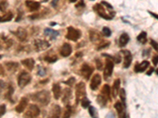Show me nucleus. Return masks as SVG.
Returning a JSON list of instances; mask_svg holds the SVG:
<instances>
[{
    "label": "nucleus",
    "mask_w": 158,
    "mask_h": 118,
    "mask_svg": "<svg viewBox=\"0 0 158 118\" xmlns=\"http://www.w3.org/2000/svg\"><path fill=\"white\" fill-rule=\"evenodd\" d=\"M113 69H114V64L112 61L109 58H107L105 61V67L103 70V77L105 80H108L112 75Z\"/></svg>",
    "instance_id": "obj_5"
},
{
    "label": "nucleus",
    "mask_w": 158,
    "mask_h": 118,
    "mask_svg": "<svg viewBox=\"0 0 158 118\" xmlns=\"http://www.w3.org/2000/svg\"><path fill=\"white\" fill-rule=\"evenodd\" d=\"M81 106L83 107V108H88L89 106V105H90V102L86 97H85L83 98L81 100Z\"/></svg>",
    "instance_id": "obj_36"
},
{
    "label": "nucleus",
    "mask_w": 158,
    "mask_h": 118,
    "mask_svg": "<svg viewBox=\"0 0 158 118\" xmlns=\"http://www.w3.org/2000/svg\"><path fill=\"white\" fill-rule=\"evenodd\" d=\"M92 72H93V68L90 66L89 64L84 63L81 65V75L85 79H86V80H89V78H90Z\"/></svg>",
    "instance_id": "obj_8"
},
{
    "label": "nucleus",
    "mask_w": 158,
    "mask_h": 118,
    "mask_svg": "<svg viewBox=\"0 0 158 118\" xmlns=\"http://www.w3.org/2000/svg\"><path fill=\"white\" fill-rule=\"evenodd\" d=\"M119 96H120L121 101H122L121 103L123 104L124 106H126V91H125V90L123 88L119 91Z\"/></svg>",
    "instance_id": "obj_31"
},
{
    "label": "nucleus",
    "mask_w": 158,
    "mask_h": 118,
    "mask_svg": "<svg viewBox=\"0 0 158 118\" xmlns=\"http://www.w3.org/2000/svg\"><path fill=\"white\" fill-rule=\"evenodd\" d=\"M64 83L66 84H67V85H69V86H72V85L75 83V78L70 77L68 80H66V82H64Z\"/></svg>",
    "instance_id": "obj_41"
},
{
    "label": "nucleus",
    "mask_w": 158,
    "mask_h": 118,
    "mask_svg": "<svg viewBox=\"0 0 158 118\" xmlns=\"http://www.w3.org/2000/svg\"><path fill=\"white\" fill-rule=\"evenodd\" d=\"M69 1L70 2V3H75V2H76L77 0H69Z\"/></svg>",
    "instance_id": "obj_53"
},
{
    "label": "nucleus",
    "mask_w": 158,
    "mask_h": 118,
    "mask_svg": "<svg viewBox=\"0 0 158 118\" xmlns=\"http://www.w3.org/2000/svg\"><path fill=\"white\" fill-rule=\"evenodd\" d=\"M96 64H97V69L99 70H101L102 68H103V63L101 62V61L100 59H96Z\"/></svg>",
    "instance_id": "obj_43"
},
{
    "label": "nucleus",
    "mask_w": 158,
    "mask_h": 118,
    "mask_svg": "<svg viewBox=\"0 0 158 118\" xmlns=\"http://www.w3.org/2000/svg\"><path fill=\"white\" fill-rule=\"evenodd\" d=\"M137 40L141 43H146L147 42V33L146 32H141L137 37Z\"/></svg>",
    "instance_id": "obj_29"
},
{
    "label": "nucleus",
    "mask_w": 158,
    "mask_h": 118,
    "mask_svg": "<svg viewBox=\"0 0 158 118\" xmlns=\"http://www.w3.org/2000/svg\"><path fill=\"white\" fill-rule=\"evenodd\" d=\"M150 43H151V46L154 48V50H155L156 51H157V43L156 42L155 40H151V41H150Z\"/></svg>",
    "instance_id": "obj_44"
},
{
    "label": "nucleus",
    "mask_w": 158,
    "mask_h": 118,
    "mask_svg": "<svg viewBox=\"0 0 158 118\" xmlns=\"http://www.w3.org/2000/svg\"><path fill=\"white\" fill-rule=\"evenodd\" d=\"M43 34H44V35H46L47 37H48L50 40H55L57 38V36H59V32L56 31V30L48 28V29H44Z\"/></svg>",
    "instance_id": "obj_17"
},
{
    "label": "nucleus",
    "mask_w": 158,
    "mask_h": 118,
    "mask_svg": "<svg viewBox=\"0 0 158 118\" xmlns=\"http://www.w3.org/2000/svg\"><path fill=\"white\" fill-rule=\"evenodd\" d=\"M124 55V68H129L130 64L132 62V55L129 50H125L121 52Z\"/></svg>",
    "instance_id": "obj_12"
},
{
    "label": "nucleus",
    "mask_w": 158,
    "mask_h": 118,
    "mask_svg": "<svg viewBox=\"0 0 158 118\" xmlns=\"http://www.w3.org/2000/svg\"><path fill=\"white\" fill-rule=\"evenodd\" d=\"M89 113L92 118H98V111L94 106H89Z\"/></svg>",
    "instance_id": "obj_30"
},
{
    "label": "nucleus",
    "mask_w": 158,
    "mask_h": 118,
    "mask_svg": "<svg viewBox=\"0 0 158 118\" xmlns=\"http://www.w3.org/2000/svg\"><path fill=\"white\" fill-rule=\"evenodd\" d=\"M61 107L59 106H55L52 108V113H51V117L52 118H60L61 116Z\"/></svg>",
    "instance_id": "obj_23"
},
{
    "label": "nucleus",
    "mask_w": 158,
    "mask_h": 118,
    "mask_svg": "<svg viewBox=\"0 0 158 118\" xmlns=\"http://www.w3.org/2000/svg\"><path fill=\"white\" fill-rule=\"evenodd\" d=\"M31 80L32 76L29 72L22 71L17 77V84L21 88H23L30 83Z\"/></svg>",
    "instance_id": "obj_3"
},
{
    "label": "nucleus",
    "mask_w": 158,
    "mask_h": 118,
    "mask_svg": "<svg viewBox=\"0 0 158 118\" xmlns=\"http://www.w3.org/2000/svg\"><path fill=\"white\" fill-rule=\"evenodd\" d=\"M21 64L29 69V71H32L35 66V61L32 58H26L21 61Z\"/></svg>",
    "instance_id": "obj_18"
},
{
    "label": "nucleus",
    "mask_w": 158,
    "mask_h": 118,
    "mask_svg": "<svg viewBox=\"0 0 158 118\" xmlns=\"http://www.w3.org/2000/svg\"><path fill=\"white\" fill-rule=\"evenodd\" d=\"M40 110L37 105H30L25 116L27 118H37L40 115Z\"/></svg>",
    "instance_id": "obj_6"
},
{
    "label": "nucleus",
    "mask_w": 158,
    "mask_h": 118,
    "mask_svg": "<svg viewBox=\"0 0 158 118\" xmlns=\"http://www.w3.org/2000/svg\"><path fill=\"white\" fill-rule=\"evenodd\" d=\"M152 63H153V65H154L155 66L157 65V55H155V56L152 58Z\"/></svg>",
    "instance_id": "obj_46"
},
{
    "label": "nucleus",
    "mask_w": 158,
    "mask_h": 118,
    "mask_svg": "<svg viewBox=\"0 0 158 118\" xmlns=\"http://www.w3.org/2000/svg\"><path fill=\"white\" fill-rule=\"evenodd\" d=\"M61 87L59 84H54L52 85V92L54 95L55 99H59L61 97V94H62V91H61Z\"/></svg>",
    "instance_id": "obj_20"
},
{
    "label": "nucleus",
    "mask_w": 158,
    "mask_h": 118,
    "mask_svg": "<svg viewBox=\"0 0 158 118\" xmlns=\"http://www.w3.org/2000/svg\"><path fill=\"white\" fill-rule=\"evenodd\" d=\"M2 57H3V55H0V58H2Z\"/></svg>",
    "instance_id": "obj_56"
},
{
    "label": "nucleus",
    "mask_w": 158,
    "mask_h": 118,
    "mask_svg": "<svg viewBox=\"0 0 158 118\" xmlns=\"http://www.w3.org/2000/svg\"><path fill=\"white\" fill-rule=\"evenodd\" d=\"M150 66V62L148 61H143L142 62L139 64H136L135 66V72H142L146 71L148 67Z\"/></svg>",
    "instance_id": "obj_16"
},
{
    "label": "nucleus",
    "mask_w": 158,
    "mask_h": 118,
    "mask_svg": "<svg viewBox=\"0 0 158 118\" xmlns=\"http://www.w3.org/2000/svg\"><path fill=\"white\" fill-rule=\"evenodd\" d=\"M1 47H2V45H1V42H0V49H1Z\"/></svg>",
    "instance_id": "obj_55"
},
{
    "label": "nucleus",
    "mask_w": 158,
    "mask_h": 118,
    "mask_svg": "<svg viewBox=\"0 0 158 118\" xmlns=\"http://www.w3.org/2000/svg\"><path fill=\"white\" fill-rule=\"evenodd\" d=\"M32 99L42 106H47L51 101V95L49 91L43 90L33 94L32 95Z\"/></svg>",
    "instance_id": "obj_1"
},
{
    "label": "nucleus",
    "mask_w": 158,
    "mask_h": 118,
    "mask_svg": "<svg viewBox=\"0 0 158 118\" xmlns=\"http://www.w3.org/2000/svg\"><path fill=\"white\" fill-rule=\"evenodd\" d=\"M26 6L29 9V11H37L40 8V3L32 0H26Z\"/></svg>",
    "instance_id": "obj_15"
},
{
    "label": "nucleus",
    "mask_w": 158,
    "mask_h": 118,
    "mask_svg": "<svg viewBox=\"0 0 158 118\" xmlns=\"http://www.w3.org/2000/svg\"><path fill=\"white\" fill-rule=\"evenodd\" d=\"M14 15L11 12H7L6 14L3 16H0V22H7L12 20Z\"/></svg>",
    "instance_id": "obj_27"
},
{
    "label": "nucleus",
    "mask_w": 158,
    "mask_h": 118,
    "mask_svg": "<svg viewBox=\"0 0 158 118\" xmlns=\"http://www.w3.org/2000/svg\"><path fill=\"white\" fill-rule=\"evenodd\" d=\"M101 5H103V6H105L106 7H108V8L111 9V10L113 9V6H112L111 4H109L108 3L105 2V1H101Z\"/></svg>",
    "instance_id": "obj_45"
},
{
    "label": "nucleus",
    "mask_w": 158,
    "mask_h": 118,
    "mask_svg": "<svg viewBox=\"0 0 158 118\" xmlns=\"http://www.w3.org/2000/svg\"><path fill=\"white\" fill-rule=\"evenodd\" d=\"M101 84V77L100 74H95L92 78V80L90 82V88L92 91H95L98 88V87L100 86Z\"/></svg>",
    "instance_id": "obj_11"
},
{
    "label": "nucleus",
    "mask_w": 158,
    "mask_h": 118,
    "mask_svg": "<svg viewBox=\"0 0 158 118\" xmlns=\"http://www.w3.org/2000/svg\"><path fill=\"white\" fill-rule=\"evenodd\" d=\"M46 74V69L43 68V67L39 66V69H38V75H40V76H43Z\"/></svg>",
    "instance_id": "obj_40"
},
{
    "label": "nucleus",
    "mask_w": 158,
    "mask_h": 118,
    "mask_svg": "<svg viewBox=\"0 0 158 118\" xmlns=\"http://www.w3.org/2000/svg\"><path fill=\"white\" fill-rule=\"evenodd\" d=\"M3 73H4V69H3V67L0 65V75H3Z\"/></svg>",
    "instance_id": "obj_51"
},
{
    "label": "nucleus",
    "mask_w": 158,
    "mask_h": 118,
    "mask_svg": "<svg viewBox=\"0 0 158 118\" xmlns=\"http://www.w3.org/2000/svg\"><path fill=\"white\" fill-rule=\"evenodd\" d=\"M5 65H6L7 69H8V71L14 72L18 69L19 64L17 63V62H12V61H10V62H6Z\"/></svg>",
    "instance_id": "obj_26"
},
{
    "label": "nucleus",
    "mask_w": 158,
    "mask_h": 118,
    "mask_svg": "<svg viewBox=\"0 0 158 118\" xmlns=\"http://www.w3.org/2000/svg\"><path fill=\"white\" fill-rule=\"evenodd\" d=\"M101 94L103 95H104L105 97H106L108 99H109V100H112V98H111V88H110L109 85H108V84H104L102 87V89H101Z\"/></svg>",
    "instance_id": "obj_25"
},
{
    "label": "nucleus",
    "mask_w": 158,
    "mask_h": 118,
    "mask_svg": "<svg viewBox=\"0 0 158 118\" xmlns=\"http://www.w3.org/2000/svg\"><path fill=\"white\" fill-rule=\"evenodd\" d=\"M110 45V42L108 41H101V43L98 45V47L97 48V50H101L105 48L107 46H108Z\"/></svg>",
    "instance_id": "obj_39"
},
{
    "label": "nucleus",
    "mask_w": 158,
    "mask_h": 118,
    "mask_svg": "<svg viewBox=\"0 0 158 118\" xmlns=\"http://www.w3.org/2000/svg\"><path fill=\"white\" fill-rule=\"evenodd\" d=\"M8 6L9 4L6 1H2V2H0V11H6V10L7 9Z\"/></svg>",
    "instance_id": "obj_38"
},
{
    "label": "nucleus",
    "mask_w": 158,
    "mask_h": 118,
    "mask_svg": "<svg viewBox=\"0 0 158 118\" xmlns=\"http://www.w3.org/2000/svg\"><path fill=\"white\" fill-rule=\"evenodd\" d=\"M153 71H154V69H153V68H151L150 71H149V72H147V75H151Z\"/></svg>",
    "instance_id": "obj_52"
},
{
    "label": "nucleus",
    "mask_w": 158,
    "mask_h": 118,
    "mask_svg": "<svg viewBox=\"0 0 158 118\" xmlns=\"http://www.w3.org/2000/svg\"><path fill=\"white\" fill-rule=\"evenodd\" d=\"M75 95H76V104L78 102L85 97H86V84L83 82H80L75 87Z\"/></svg>",
    "instance_id": "obj_2"
},
{
    "label": "nucleus",
    "mask_w": 158,
    "mask_h": 118,
    "mask_svg": "<svg viewBox=\"0 0 158 118\" xmlns=\"http://www.w3.org/2000/svg\"><path fill=\"white\" fill-rule=\"evenodd\" d=\"M101 34L100 32L96 30H90L89 31V39L91 41H98L101 40Z\"/></svg>",
    "instance_id": "obj_24"
},
{
    "label": "nucleus",
    "mask_w": 158,
    "mask_h": 118,
    "mask_svg": "<svg viewBox=\"0 0 158 118\" xmlns=\"http://www.w3.org/2000/svg\"><path fill=\"white\" fill-rule=\"evenodd\" d=\"M72 53V46L71 45L68 43H65L63 44L60 49V55L64 57H69L70 55H71Z\"/></svg>",
    "instance_id": "obj_13"
},
{
    "label": "nucleus",
    "mask_w": 158,
    "mask_h": 118,
    "mask_svg": "<svg viewBox=\"0 0 158 118\" xmlns=\"http://www.w3.org/2000/svg\"><path fill=\"white\" fill-rule=\"evenodd\" d=\"M58 2H59V0H52V6L55 7V6H56V5H57Z\"/></svg>",
    "instance_id": "obj_49"
},
{
    "label": "nucleus",
    "mask_w": 158,
    "mask_h": 118,
    "mask_svg": "<svg viewBox=\"0 0 158 118\" xmlns=\"http://www.w3.org/2000/svg\"><path fill=\"white\" fill-rule=\"evenodd\" d=\"M93 9H94V10L98 14L100 17H101L102 18H104V19H106V20H112L113 17L111 16V14H107L106 12H105V10H104V7L103 6V5H101V4H95L94 6H93Z\"/></svg>",
    "instance_id": "obj_7"
},
{
    "label": "nucleus",
    "mask_w": 158,
    "mask_h": 118,
    "mask_svg": "<svg viewBox=\"0 0 158 118\" xmlns=\"http://www.w3.org/2000/svg\"><path fill=\"white\" fill-rule=\"evenodd\" d=\"M44 60L46 61L47 62H49V63H53V62H55L58 60V58L55 55H47L46 57L44 58Z\"/></svg>",
    "instance_id": "obj_34"
},
{
    "label": "nucleus",
    "mask_w": 158,
    "mask_h": 118,
    "mask_svg": "<svg viewBox=\"0 0 158 118\" xmlns=\"http://www.w3.org/2000/svg\"><path fill=\"white\" fill-rule=\"evenodd\" d=\"M72 92L70 88H65L64 89V92H63V102L64 103H68L70 100L71 99Z\"/></svg>",
    "instance_id": "obj_22"
},
{
    "label": "nucleus",
    "mask_w": 158,
    "mask_h": 118,
    "mask_svg": "<svg viewBox=\"0 0 158 118\" xmlns=\"http://www.w3.org/2000/svg\"><path fill=\"white\" fill-rule=\"evenodd\" d=\"M130 36L126 33H123L119 39V47H124L129 43Z\"/></svg>",
    "instance_id": "obj_19"
},
{
    "label": "nucleus",
    "mask_w": 158,
    "mask_h": 118,
    "mask_svg": "<svg viewBox=\"0 0 158 118\" xmlns=\"http://www.w3.org/2000/svg\"><path fill=\"white\" fill-rule=\"evenodd\" d=\"M6 113V106L3 104L0 106V118L2 117V116Z\"/></svg>",
    "instance_id": "obj_42"
},
{
    "label": "nucleus",
    "mask_w": 158,
    "mask_h": 118,
    "mask_svg": "<svg viewBox=\"0 0 158 118\" xmlns=\"http://www.w3.org/2000/svg\"><path fill=\"white\" fill-rule=\"evenodd\" d=\"M119 87H120V80H119V79H117V80H115V82H114L112 89V95H113L114 98H116V96H117V95L119 94Z\"/></svg>",
    "instance_id": "obj_21"
},
{
    "label": "nucleus",
    "mask_w": 158,
    "mask_h": 118,
    "mask_svg": "<svg viewBox=\"0 0 158 118\" xmlns=\"http://www.w3.org/2000/svg\"><path fill=\"white\" fill-rule=\"evenodd\" d=\"M15 35L21 42H24L26 40V39L28 37V32L26 29H24L22 27H19L17 29V31L15 32Z\"/></svg>",
    "instance_id": "obj_10"
},
{
    "label": "nucleus",
    "mask_w": 158,
    "mask_h": 118,
    "mask_svg": "<svg viewBox=\"0 0 158 118\" xmlns=\"http://www.w3.org/2000/svg\"><path fill=\"white\" fill-rule=\"evenodd\" d=\"M114 107H115V109L116 110V111H117L119 114L124 111V106H123V104L121 103L119 101H117L115 102Z\"/></svg>",
    "instance_id": "obj_35"
},
{
    "label": "nucleus",
    "mask_w": 158,
    "mask_h": 118,
    "mask_svg": "<svg viewBox=\"0 0 158 118\" xmlns=\"http://www.w3.org/2000/svg\"><path fill=\"white\" fill-rule=\"evenodd\" d=\"M107 100H108V98H107L104 95H102V94L100 95H98L97 98V102L98 104L102 107L106 106Z\"/></svg>",
    "instance_id": "obj_28"
},
{
    "label": "nucleus",
    "mask_w": 158,
    "mask_h": 118,
    "mask_svg": "<svg viewBox=\"0 0 158 118\" xmlns=\"http://www.w3.org/2000/svg\"><path fill=\"white\" fill-rule=\"evenodd\" d=\"M72 113V107L69 105H67L66 107V110L63 114V118H70Z\"/></svg>",
    "instance_id": "obj_33"
},
{
    "label": "nucleus",
    "mask_w": 158,
    "mask_h": 118,
    "mask_svg": "<svg viewBox=\"0 0 158 118\" xmlns=\"http://www.w3.org/2000/svg\"><path fill=\"white\" fill-rule=\"evenodd\" d=\"M148 12H149V14H150L152 15V17H154L156 19H157L158 17H157V14H154V13H152V12H151V11H148Z\"/></svg>",
    "instance_id": "obj_50"
},
{
    "label": "nucleus",
    "mask_w": 158,
    "mask_h": 118,
    "mask_svg": "<svg viewBox=\"0 0 158 118\" xmlns=\"http://www.w3.org/2000/svg\"><path fill=\"white\" fill-rule=\"evenodd\" d=\"M34 46L37 51H43L48 48L50 46V43L46 40L37 39V40H35Z\"/></svg>",
    "instance_id": "obj_9"
},
{
    "label": "nucleus",
    "mask_w": 158,
    "mask_h": 118,
    "mask_svg": "<svg viewBox=\"0 0 158 118\" xmlns=\"http://www.w3.org/2000/svg\"><path fill=\"white\" fill-rule=\"evenodd\" d=\"M28 103H29V99L26 97H24L20 100L19 102V103L17 105V106L15 107V110H16V112L19 113H22L24 110H26V108L28 106Z\"/></svg>",
    "instance_id": "obj_14"
},
{
    "label": "nucleus",
    "mask_w": 158,
    "mask_h": 118,
    "mask_svg": "<svg viewBox=\"0 0 158 118\" xmlns=\"http://www.w3.org/2000/svg\"><path fill=\"white\" fill-rule=\"evenodd\" d=\"M102 32H103V34L104 36H106V37H109L112 35V31H111V29L109 28H108V27H103V30H102Z\"/></svg>",
    "instance_id": "obj_37"
},
{
    "label": "nucleus",
    "mask_w": 158,
    "mask_h": 118,
    "mask_svg": "<svg viewBox=\"0 0 158 118\" xmlns=\"http://www.w3.org/2000/svg\"><path fill=\"white\" fill-rule=\"evenodd\" d=\"M56 24L55 23H51V25H55Z\"/></svg>",
    "instance_id": "obj_54"
},
{
    "label": "nucleus",
    "mask_w": 158,
    "mask_h": 118,
    "mask_svg": "<svg viewBox=\"0 0 158 118\" xmlns=\"http://www.w3.org/2000/svg\"><path fill=\"white\" fill-rule=\"evenodd\" d=\"M119 118H126V113H124V111L121 113H119Z\"/></svg>",
    "instance_id": "obj_48"
},
{
    "label": "nucleus",
    "mask_w": 158,
    "mask_h": 118,
    "mask_svg": "<svg viewBox=\"0 0 158 118\" xmlns=\"http://www.w3.org/2000/svg\"><path fill=\"white\" fill-rule=\"evenodd\" d=\"M7 87H8V86H6V83L2 80H0V98L3 96L4 91L7 90Z\"/></svg>",
    "instance_id": "obj_32"
},
{
    "label": "nucleus",
    "mask_w": 158,
    "mask_h": 118,
    "mask_svg": "<svg viewBox=\"0 0 158 118\" xmlns=\"http://www.w3.org/2000/svg\"><path fill=\"white\" fill-rule=\"evenodd\" d=\"M76 7H81V6H85V3H84L83 0H81L80 3H78L77 5H76Z\"/></svg>",
    "instance_id": "obj_47"
},
{
    "label": "nucleus",
    "mask_w": 158,
    "mask_h": 118,
    "mask_svg": "<svg viewBox=\"0 0 158 118\" xmlns=\"http://www.w3.org/2000/svg\"><path fill=\"white\" fill-rule=\"evenodd\" d=\"M81 36V32L79 29H77L70 26L67 28V33L66 35V38L69 40L76 42L78 39H80Z\"/></svg>",
    "instance_id": "obj_4"
}]
</instances>
